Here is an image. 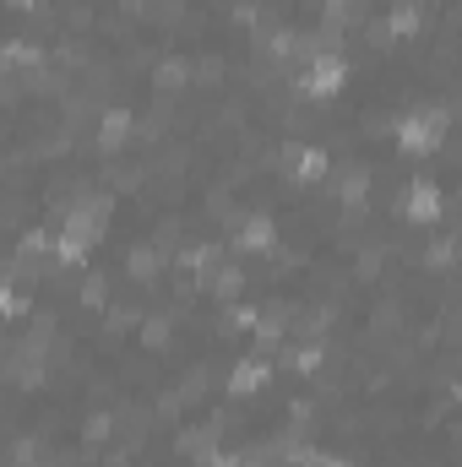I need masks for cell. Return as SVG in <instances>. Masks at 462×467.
<instances>
[{"label": "cell", "mask_w": 462, "mask_h": 467, "mask_svg": "<svg viewBox=\"0 0 462 467\" xmlns=\"http://www.w3.org/2000/svg\"><path fill=\"white\" fill-rule=\"evenodd\" d=\"M0 310H5V321H22V316H27V294L16 288V277H5V288H0Z\"/></svg>", "instance_id": "5bb4252c"}, {"label": "cell", "mask_w": 462, "mask_h": 467, "mask_svg": "<svg viewBox=\"0 0 462 467\" xmlns=\"http://www.w3.org/2000/svg\"><path fill=\"white\" fill-rule=\"evenodd\" d=\"M446 125H452V115H446L441 104L408 109V115L397 119V152H408V158H430V152H441V147H446Z\"/></svg>", "instance_id": "7a4b0ae2"}, {"label": "cell", "mask_w": 462, "mask_h": 467, "mask_svg": "<svg viewBox=\"0 0 462 467\" xmlns=\"http://www.w3.org/2000/svg\"><path fill=\"white\" fill-rule=\"evenodd\" d=\"M131 136H136V115H131V104H110L104 115H99V130H93V147L99 152H125L131 147Z\"/></svg>", "instance_id": "9c48e42d"}, {"label": "cell", "mask_w": 462, "mask_h": 467, "mask_svg": "<svg viewBox=\"0 0 462 467\" xmlns=\"http://www.w3.org/2000/svg\"><path fill=\"white\" fill-rule=\"evenodd\" d=\"M338 202L343 207H364L370 202V163H348L338 174Z\"/></svg>", "instance_id": "8fae6325"}, {"label": "cell", "mask_w": 462, "mask_h": 467, "mask_svg": "<svg viewBox=\"0 0 462 467\" xmlns=\"http://www.w3.org/2000/svg\"><path fill=\"white\" fill-rule=\"evenodd\" d=\"M110 218H115V196H110V191L77 196V202L66 207L60 229H55V261H60V266H82V261L99 250V239L110 234Z\"/></svg>", "instance_id": "6da1fadb"}, {"label": "cell", "mask_w": 462, "mask_h": 467, "mask_svg": "<svg viewBox=\"0 0 462 467\" xmlns=\"http://www.w3.org/2000/svg\"><path fill=\"white\" fill-rule=\"evenodd\" d=\"M27 467H33V462H27Z\"/></svg>", "instance_id": "e0dca14e"}, {"label": "cell", "mask_w": 462, "mask_h": 467, "mask_svg": "<svg viewBox=\"0 0 462 467\" xmlns=\"http://www.w3.org/2000/svg\"><path fill=\"white\" fill-rule=\"evenodd\" d=\"M283 358H289V369H294V375H316V369L327 364V348H321V343H294Z\"/></svg>", "instance_id": "4fadbf2b"}, {"label": "cell", "mask_w": 462, "mask_h": 467, "mask_svg": "<svg viewBox=\"0 0 462 467\" xmlns=\"http://www.w3.org/2000/svg\"><path fill=\"white\" fill-rule=\"evenodd\" d=\"M169 261H174V255H169L163 244H136V250H125V261H120V266H125V277H136V283H152V277H158Z\"/></svg>", "instance_id": "30bf717a"}, {"label": "cell", "mask_w": 462, "mask_h": 467, "mask_svg": "<svg viewBox=\"0 0 462 467\" xmlns=\"http://www.w3.org/2000/svg\"><path fill=\"white\" fill-rule=\"evenodd\" d=\"M272 358L267 353H250V358H234L229 375H224V391H229L234 402H245V397H261L267 386H272Z\"/></svg>", "instance_id": "ba28073f"}, {"label": "cell", "mask_w": 462, "mask_h": 467, "mask_svg": "<svg viewBox=\"0 0 462 467\" xmlns=\"http://www.w3.org/2000/svg\"><path fill=\"white\" fill-rule=\"evenodd\" d=\"M44 0H11V11H38Z\"/></svg>", "instance_id": "2e32d148"}, {"label": "cell", "mask_w": 462, "mask_h": 467, "mask_svg": "<svg viewBox=\"0 0 462 467\" xmlns=\"http://www.w3.org/2000/svg\"><path fill=\"white\" fill-rule=\"evenodd\" d=\"M229 244L239 255H272V250H278V218H272V213H245V218H234Z\"/></svg>", "instance_id": "8992f818"}, {"label": "cell", "mask_w": 462, "mask_h": 467, "mask_svg": "<svg viewBox=\"0 0 462 467\" xmlns=\"http://www.w3.org/2000/svg\"><path fill=\"white\" fill-rule=\"evenodd\" d=\"M414 33H425V11H419V0H397V5H386V11L375 16L370 44L386 49L392 38H414Z\"/></svg>", "instance_id": "52a82bcc"}, {"label": "cell", "mask_w": 462, "mask_h": 467, "mask_svg": "<svg viewBox=\"0 0 462 467\" xmlns=\"http://www.w3.org/2000/svg\"><path fill=\"white\" fill-rule=\"evenodd\" d=\"M441 213H446V191H441L430 174H419V180L403 185V196H397V218H403L408 229H436Z\"/></svg>", "instance_id": "5b68a950"}, {"label": "cell", "mask_w": 462, "mask_h": 467, "mask_svg": "<svg viewBox=\"0 0 462 467\" xmlns=\"http://www.w3.org/2000/svg\"><path fill=\"white\" fill-rule=\"evenodd\" d=\"M299 99H310V104H332L338 93L348 88V55L343 49H327V55H310L305 66H299Z\"/></svg>", "instance_id": "3957f363"}, {"label": "cell", "mask_w": 462, "mask_h": 467, "mask_svg": "<svg viewBox=\"0 0 462 467\" xmlns=\"http://www.w3.org/2000/svg\"><path fill=\"white\" fill-rule=\"evenodd\" d=\"M33 66H44V44H27V38H11V44H5V71L16 77V71H33Z\"/></svg>", "instance_id": "7c38bea8"}, {"label": "cell", "mask_w": 462, "mask_h": 467, "mask_svg": "<svg viewBox=\"0 0 462 467\" xmlns=\"http://www.w3.org/2000/svg\"><path fill=\"white\" fill-rule=\"evenodd\" d=\"M278 169L294 191H316L327 174H332V152L316 147V141H283L278 147Z\"/></svg>", "instance_id": "277c9868"}, {"label": "cell", "mask_w": 462, "mask_h": 467, "mask_svg": "<svg viewBox=\"0 0 462 467\" xmlns=\"http://www.w3.org/2000/svg\"><path fill=\"white\" fill-rule=\"evenodd\" d=\"M224 321H229L234 332H256V327H261V305H229Z\"/></svg>", "instance_id": "9a60e30c"}]
</instances>
